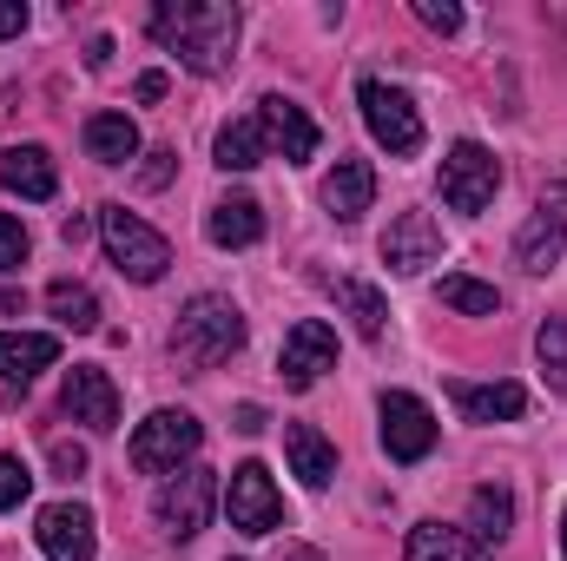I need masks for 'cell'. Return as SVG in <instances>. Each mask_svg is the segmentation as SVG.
I'll list each match as a JSON object with an SVG mask.
<instances>
[{
    "instance_id": "30bf717a",
    "label": "cell",
    "mask_w": 567,
    "mask_h": 561,
    "mask_svg": "<svg viewBox=\"0 0 567 561\" xmlns=\"http://www.w3.org/2000/svg\"><path fill=\"white\" fill-rule=\"evenodd\" d=\"M205 516H212V469H178L165 489H158V529L172 536V542H192L198 529H205Z\"/></svg>"
},
{
    "instance_id": "3957f363",
    "label": "cell",
    "mask_w": 567,
    "mask_h": 561,
    "mask_svg": "<svg viewBox=\"0 0 567 561\" xmlns=\"http://www.w3.org/2000/svg\"><path fill=\"white\" fill-rule=\"evenodd\" d=\"M100 238H106V258L120 265V278L133 284H158L165 265H172V245L126 205H100Z\"/></svg>"
},
{
    "instance_id": "ac0fdd59",
    "label": "cell",
    "mask_w": 567,
    "mask_h": 561,
    "mask_svg": "<svg viewBox=\"0 0 567 561\" xmlns=\"http://www.w3.org/2000/svg\"><path fill=\"white\" fill-rule=\"evenodd\" d=\"M205 232H212V245H225V252H245V245H258V238H265V205H258L251 192H225V198L212 205Z\"/></svg>"
},
{
    "instance_id": "484cf974",
    "label": "cell",
    "mask_w": 567,
    "mask_h": 561,
    "mask_svg": "<svg viewBox=\"0 0 567 561\" xmlns=\"http://www.w3.org/2000/svg\"><path fill=\"white\" fill-rule=\"evenodd\" d=\"M265 126L258 120H231V126H218V165L225 172H251V165H265Z\"/></svg>"
},
{
    "instance_id": "1f68e13d",
    "label": "cell",
    "mask_w": 567,
    "mask_h": 561,
    "mask_svg": "<svg viewBox=\"0 0 567 561\" xmlns=\"http://www.w3.org/2000/svg\"><path fill=\"white\" fill-rule=\"evenodd\" d=\"M416 20L435 27V33H455V27H462V7H449V0H416Z\"/></svg>"
},
{
    "instance_id": "d6986e66",
    "label": "cell",
    "mask_w": 567,
    "mask_h": 561,
    "mask_svg": "<svg viewBox=\"0 0 567 561\" xmlns=\"http://www.w3.org/2000/svg\"><path fill=\"white\" fill-rule=\"evenodd\" d=\"M449 404L462 410L468 422H515L528 410V390L522 384H449Z\"/></svg>"
},
{
    "instance_id": "f546056e",
    "label": "cell",
    "mask_w": 567,
    "mask_h": 561,
    "mask_svg": "<svg viewBox=\"0 0 567 561\" xmlns=\"http://www.w3.org/2000/svg\"><path fill=\"white\" fill-rule=\"evenodd\" d=\"M27 489H33V469L20 456H0V509H20Z\"/></svg>"
},
{
    "instance_id": "cb8c5ba5",
    "label": "cell",
    "mask_w": 567,
    "mask_h": 561,
    "mask_svg": "<svg viewBox=\"0 0 567 561\" xmlns=\"http://www.w3.org/2000/svg\"><path fill=\"white\" fill-rule=\"evenodd\" d=\"M330 290H337V304L357 317V337H363V344H383V324H390L383 290H377V284H363V278H337Z\"/></svg>"
},
{
    "instance_id": "4fadbf2b",
    "label": "cell",
    "mask_w": 567,
    "mask_h": 561,
    "mask_svg": "<svg viewBox=\"0 0 567 561\" xmlns=\"http://www.w3.org/2000/svg\"><path fill=\"white\" fill-rule=\"evenodd\" d=\"M33 536H40L47 561H93V549H100V536H93V509H86V502H47Z\"/></svg>"
},
{
    "instance_id": "4316f807",
    "label": "cell",
    "mask_w": 567,
    "mask_h": 561,
    "mask_svg": "<svg viewBox=\"0 0 567 561\" xmlns=\"http://www.w3.org/2000/svg\"><path fill=\"white\" fill-rule=\"evenodd\" d=\"M47 310H53L66 330H100V297H93L86 284H73V278L47 284Z\"/></svg>"
},
{
    "instance_id": "9c48e42d",
    "label": "cell",
    "mask_w": 567,
    "mask_h": 561,
    "mask_svg": "<svg viewBox=\"0 0 567 561\" xmlns=\"http://www.w3.org/2000/svg\"><path fill=\"white\" fill-rule=\"evenodd\" d=\"M278 370H284V390H310L323 370H337V330L323 317H303L284 330V350H278Z\"/></svg>"
},
{
    "instance_id": "8fae6325",
    "label": "cell",
    "mask_w": 567,
    "mask_h": 561,
    "mask_svg": "<svg viewBox=\"0 0 567 561\" xmlns=\"http://www.w3.org/2000/svg\"><path fill=\"white\" fill-rule=\"evenodd\" d=\"M383 449H390V462H423L435 449V417L423 397H410V390L383 397Z\"/></svg>"
},
{
    "instance_id": "8992f818",
    "label": "cell",
    "mask_w": 567,
    "mask_h": 561,
    "mask_svg": "<svg viewBox=\"0 0 567 561\" xmlns=\"http://www.w3.org/2000/svg\"><path fill=\"white\" fill-rule=\"evenodd\" d=\"M357 100H363V126L377 133V145H390V159H416V152H423V120H416V106H410L403 86L363 80Z\"/></svg>"
},
{
    "instance_id": "60d3db41",
    "label": "cell",
    "mask_w": 567,
    "mask_h": 561,
    "mask_svg": "<svg viewBox=\"0 0 567 561\" xmlns=\"http://www.w3.org/2000/svg\"><path fill=\"white\" fill-rule=\"evenodd\" d=\"M561 555H567V516H561Z\"/></svg>"
},
{
    "instance_id": "44dd1931",
    "label": "cell",
    "mask_w": 567,
    "mask_h": 561,
    "mask_svg": "<svg viewBox=\"0 0 567 561\" xmlns=\"http://www.w3.org/2000/svg\"><path fill=\"white\" fill-rule=\"evenodd\" d=\"M0 185L40 205V198H53V192H60V172H53L47 145H7V152H0Z\"/></svg>"
},
{
    "instance_id": "7402d4cb",
    "label": "cell",
    "mask_w": 567,
    "mask_h": 561,
    "mask_svg": "<svg viewBox=\"0 0 567 561\" xmlns=\"http://www.w3.org/2000/svg\"><path fill=\"white\" fill-rule=\"evenodd\" d=\"M410 561H488V549H482L468 529H449V522H416V529H410Z\"/></svg>"
},
{
    "instance_id": "ba28073f",
    "label": "cell",
    "mask_w": 567,
    "mask_h": 561,
    "mask_svg": "<svg viewBox=\"0 0 567 561\" xmlns=\"http://www.w3.org/2000/svg\"><path fill=\"white\" fill-rule=\"evenodd\" d=\"M567 252V178H555L542 198H535V218L522 225V238H515V258H522V272H555Z\"/></svg>"
},
{
    "instance_id": "7a4b0ae2",
    "label": "cell",
    "mask_w": 567,
    "mask_h": 561,
    "mask_svg": "<svg viewBox=\"0 0 567 561\" xmlns=\"http://www.w3.org/2000/svg\"><path fill=\"white\" fill-rule=\"evenodd\" d=\"M238 350H245V310H238L231 297L205 290V297H192V304L178 310V324H172V357H178L185 370H218V364H231Z\"/></svg>"
},
{
    "instance_id": "5b68a950",
    "label": "cell",
    "mask_w": 567,
    "mask_h": 561,
    "mask_svg": "<svg viewBox=\"0 0 567 561\" xmlns=\"http://www.w3.org/2000/svg\"><path fill=\"white\" fill-rule=\"evenodd\" d=\"M198 442H205V429H198L192 410H152V417L133 429V449H126V456H133V469H145V476H165V469L178 476V462H185Z\"/></svg>"
},
{
    "instance_id": "83f0119b",
    "label": "cell",
    "mask_w": 567,
    "mask_h": 561,
    "mask_svg": "<svg viewBox=\"0 0 567 561\" xmlns=\"http://www.w3.org/2000/svg\"><path fill=\"white\" fill-rule=\"evenodd\" d=\"M435 297L449 304V310H462V317H495L502 310V290L482 278H462V272H449V278L435 284Z\"/></svg>"
},
{
    "instance_id": "e575fe53",
    "label": "cell",
    "mask_w": 567,
    "mask_h": 561,
    "mask_svg": "<svg viewBox=\"0 0 567 561\" xmlns=\"http://www.w3.org/2000/svg\"><path fill=\"white\" fill-rule=\"evenodd\" d=\"M13 33H27V7L20 0H0V40H13Z\"/></svg>"
},
{
    "instance_id": "d6a6232c",
    "label": "cell",
    "mask_w": 567,
    "mask_h": 561,
    "mask_svg": "<svg viewBox=\"0 0 567 561\" xmlns=\"http://www.w3.org/2000/svg\"><path fill=\"white\" fill-rule=\"evenodd\" d=\"M172 165H178V152H145V165H140V185H145V192H158V185L172 178Z\"/></svg>"
},
{
    "instance_id": "4dcf8cb0",
    "label": "cell",
    "mask_w": 567,
    "mask_h": 561,
    "mask_svg": "<svg viewBox=\"0 0 567 561\" xmlns=\"http://www.w3.org/2000/svg\"><path fill=\"white\" fill-rule=\"evenodd\" d=\"M27 265V225L0 212V272H20Z\"/></svg>"
},
{
    "instance_id": "5bb4252c",
    "label": "cell",
    "mask_w": 567,
    "mask_h": 561,
    "mask_svg": "<svg viewBox=\"0 0 567 561\" xmlns=\"http://www.w3.org/2000/svg\"><path fill=\"white\" fill-rule=\"evenodd\" d=\"M53 364H60V337L53 330H0V377H7L13 397H27L33 377L53 370Z\"/></svg>"
},
{
    "instance_id": "52a82bcc",
    "label": "cell",
    "mask_w": 567,
    "mask_h": 561,
    "mask_svg": "<svg viewBox=\"0 0 567 561\" xmlns=\"http://www.w3.org/2000/svg\"><path fill=\"white\" fill-rule=\"evenodd\" d=\"M225 516H231L238 536H271V529L284 522V496H278V482H271L265 462H238V469H231Z\"/></svg>"
},
{
    "instance_id": "603a6c76",
    "label": "cell",
    "mask_w": 567,
    "mask_h": 561,
    "mask_svg": "<svg viewBox=\"0 0 567 561\" xmlns=\"http://www.w3.org/2000/svg\"><path fill=\"white\" fill-rule=\"evenodd\" d=\"M86 152L100 165H126V159H140V126L126 113H93L86 120Z\"/></svg>"
},
{
    "instance_id": "6da1fadb",
    "label": "cell",
    "mask_w": 567,
    "mask_h": 561,
    "mask_svg": "<svg viewBox=\"0 0 567 561\" xmlns=\"http://www.w3.org/2000/svg\"><path fill=\"white\" fill-rule=\"evenodd\" d=\"M152 40L172 47L192 73H225L231 67V47H238V7L225 0H158L152 7Z\"/></svg>"
},
{
    "instance_id": "f35d334b",
    "label": "cell",
    "mask_w": 567,
    "mask_h": 561,
    "mask_svg": "<svg viewBox=\"0 0 567 561\" xmlns=\"http://www.w3.org/2000/svg\"><path fill=\"white\" fill-rule=\"evenodd\" d=\"M0 310H7V317H20V310H27V290H0Z\"/></svg>"
},
{
    "instance_id": "e0dca14e",
    "label": "cell",
    "mask_w": 567,
    "mask_h": 561,
    "mask_svg": "<svg viewBox=\"0 0 567 561\" xmlns=\"http://www.w3.org/2000/svg\"><path fill=\"white\" fill-rule=\"evenodd\" d=\"M370 198H377V165H370V159H337V172L323 178V205H330V218L357 225V218L370 212Z\"/></svg>"
},
{
    "instance_id": "7c38bea8",
    "label": "cell",
    "mask_w": 567,
    "mask_h": 561,
    "mask_svg": "<svg viewBox=\"0 0 567 561\" xmlns=\"http://www.w3.org/2000/svg\"><path fill=\"white\" fill-rule=\"evenodd\" d=\"M60 410L73 422H86V429H120V390H113V377L106 370H93V364H73L66 370V384H60Z\"/></svg>"
},
{
    "instance_id": "8d00e7d4",
    "label": "cell",
    "mask_w": 567,
    "mask_h": 561,
    "mask_svg": "<svg viewBox=\"0 0 567 561\" xmlns=\"http://www.w3.org/2000/svg\"><path fill=\"white\" fill-rule=\"evenodd\" d=\"M140 100H165V73H140V86H133Z\"/></svg>"
},
{
    "instance_id": "ffe728a7",
    "label": "cell",
    "mask_w": 567,
    "mask_h": 561,
    "mask_svg": "<svg viewBox=\"0 0 567 561\" xmlns=\"http://www.w3.org/2000/svg\"><path fill=\"white\" fill-rule=\"evenodd\" d=\"M284 456H290V476H297L303 489H323V482L337 476V449H330V436L310 429V422H284Z\"/></svg>"
},
{
    "instance_id": "277c9868",
    "label": "cell",
    "mask_w": 567,
    "mask_h": 561,
    "mask_svg": "<svg viewBox=\"0 0 567 561\" xmlns=\"http://www.w3.org/2000/svg\"><path fill=\"white\" fill-rule=\"evenodd\" d=\"M495 192H502V159L482 140L449 145V159H442V198H449V212H468L475 218V212L495 205Z\"/></svg>"
},
{
    "instance_id": "2e32d148",
    "label": "cell",
    "mask_w": 567,
    "mask_h": 561,
    "mask_svg": "<svg viewBox=\"0 0 567 561\" xmlns=\"http://www.w3.org/2000/svg\"><path fill=\"white\" fill-rule=\"evenodd\" d=\"M258 126H265V145L284 152L290 165H303V159L317 152V120H310L297 100H284V93H265V100H258Z\"/></svg>"
},
{
    "instance_id": "9a60e30c",
    "label": "cell",
    "mask_w": 567,
    "mask_h": 561,
    "mask_svg": "<svg viewBox=\"0 0 567 561\" xmlns=\"http://www.w3.org/2000/svg\"><path fill=\"white\" fill-rule=\"evenodd\" d=\"M442 258V232H435V218L429 212H403L390 232H383V265L390 272H403V278H416Z\"/></svg>"
},
{
    "instance_id": "d4e9b609",
    "label": "cell",
    "mask_w": 567,
    "mask_h": 561,
    "mask_svg": "<svg viewBox=\"0 0 567 561\" xmlns=\"http://www.w3.org/2000/svg\"><path fill=\"white\" fill-rule=\"evenodd\" d=\"M508 529H515V496H508V489H495V482H488V489H475V496H468V536L488 549V542H502Z\"/></svg>"
},
{
    "instance_id": "836d02e7",
    "label": "cell",
    "mask_w": 567,
    "mask_h": 561,
    "mask_svg": "<svg viewBox=\"0 0 567 561\" xmlns=\"http://www.w3.org/2000/svg\"><path fill=\"white\" fill-rule=\"evenodd\" d=\"M53 469H60L66 482H73V476H86V449H80V442H53Z\"/></svg>"
},
{
    "instance_id": "d590c367",
    "label": "cell",
    "mask_w": 567,
    "mask_h": 561,
    "mask_svg": "<svg viewBox=\"0 0 567 561\" xmlns=\"http://www.w3.org/2000/svg\"><path fill=\"white\" fill-rule=\"evenodd\" d=\"M86 232H93V218H86V212H73V218H66V225H60V238H66V245H73V252H80V245H86Z\"/></svg>"
},
{
    "instance_id": "ab89813d",
    "label": "cell",
    "mask_w": 567,
    "mask_h": 561,
    "mask_svg": "<svg viewBox=\"0 0 567 561\" xmlns=\"http://www.w3.org/2000/svg\"><path fill=\"white\" fill-rule=\"evenodd\" d=\"M284 561H323V555H317V549H303V542H290V549H284Z\"/></svg>"
},
{
    "instance_id": "74e56055",
    "label": "cell",
    "mask_w": 567,
    "mask_h": 561,
    "mask_svg": "<svg viewBox=\"0 0 567 561\" xmlns=\"http://www.w3.org/2000/svg\"><path fill=\"white\" fill-rule=\"evenodd\" d=\"M238 429H245V436H258V429H265V410H258V404H245V410H238Z\"/></svg>"
},
{
    "instance_id": "f1b7e54d",
    "label": "cell",
    "mask_w": 567,
    "mask_h": 561,
    "mask_svg": "<svg viewBox=\"0 0 567 561\" xmlns=\"http://www.w3.org/2000/svg\"><path fill=\"white\" fill-rule=\"evenodd\" d=\"M535 350H542V370H548L555 384H567V317H548V324H542Z\"/></svg>"
}]
</instances>
